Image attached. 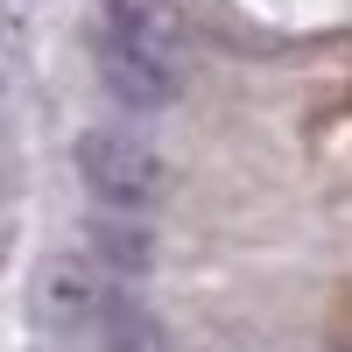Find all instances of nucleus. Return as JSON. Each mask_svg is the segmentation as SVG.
I'll use <instances>...</instances> for the list:
<instances>
[{
    "mask_svg": "<svg viewBox=\"0 0 352 352\" xmlns=\"http://www.w3.org/2000/svg\"><path fill=\"white\" fill-rule=\"evenodd\" d=\"M71 162H78V176H85V190H92L99 204H113V212H155L162 204V155L148 148V141H134V134H120V127H85L78 141H71Z\"/></svg>",
    "mask_w": 352,
    "mask_h": 352,
    "instance_id": "1",
    "label": "nucleus"
},
{
    "mask_svg": "<svg viewBox=\"0 0 352 352\" xmlns=\"http://www.w3.org/2000/svg\"><path fill=\"white\" fill-rule=\"evenodd\" d=\"M120 303H127V289L92 254H50L36 268V324L50 331H99Z\"/></svg>",
    "mask_w": 352,
    "mask_h": 352,
    "instance_id": "2",
    "label": "nucleus"
},
{
    "mask_svg": "<svg viewBox=\"0 0 352 352\" xmlns=\"http://www.w3.org/2000/svg\"><path fill=\"white\" fill-rule=\"evenodd\" d=\"M99 78H106V92L120 106H134V113H162L184 92V64H176L169 50L134 43L127 28H99Z\"/></svg>",
    "mask_w": 352,
    "mask_h": 352,
    "instance_id": "3",
    "label": "nucleus"
},
{
    "mask_svg": "<svg viewBox=\"0 0 352 352\" xmlns=\"http://www.w3.org/2000/svg\"><path fill=\"white\" fill-rule=\"evenodd\" d=\"M85 254L99 261V268L120 282V275H148V261H155V247H148V232H141L127 212L120 219H99L92 232H85Z\"/></svg>",
    "mask_w": 352,
    "mask_h": 352,
    "instance_id": "4",
    "label": "nucleus"
},
{
    "mask_svg": "<svg viewBox=\"0 0 352 352\" xmlns=\"http://www.w3.org/2000/svg\"><path fill=\"white\" fill-rule=\"evenodd\" d=\"M92 338H99L106 352H162V345H169V338H162V324H155L148 310H134V303H120V310H113Z\"/></svg>",
    "mask_w": 352,
    "mask_h": 352,
    "instance_id": "5",
    "label": "nucleus"
},
{
    "mask_svg": "<svg viewBox=\"0 0 352 352\" xmlns=\"http://www.w3.org/2000/svg\"><path fill=\"white\" fill-rule=\"evenodd\" d=\"M21 71H28V36H21L8 14H0V99L21 85Z\"/></svg>",
    "mask_w": 352,
    "mask_h": 352,
    "instance_id": "6",
    "label": "nucleus"
}]
</instances>
